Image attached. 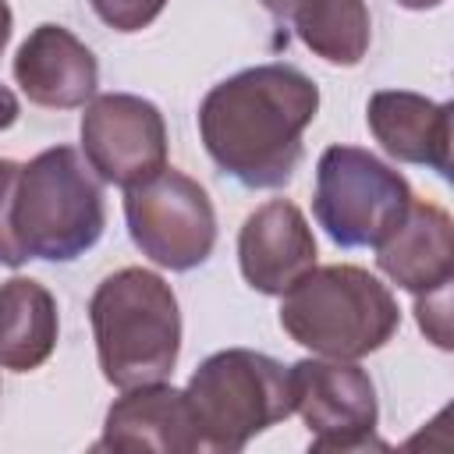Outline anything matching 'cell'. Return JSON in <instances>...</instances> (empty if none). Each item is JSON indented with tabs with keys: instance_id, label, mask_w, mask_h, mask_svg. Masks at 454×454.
I'll return each mask as SVG.
<instances>
[{
	"instance_id": "1",
	"label": "cell",
	"mask_w": 454,
	"mask_h": 454,
	"mask_svg": "<svg viewBox=\"0 0 454 454\" xmlns=\"http://www.w3.org/2000/svg\"><path fill=\"white\" fill-rule=\"evenodd\" d=\"M319 114V85L294 64H255L216 82L199 106L209 160L245 188H280L305 156V128Z\"/></svg>"
},
{
	"instance_id": "2",
	"label": "cell",
	"mask_w": 454,
	"mask_h": 454,
	"mask_svg": "<svg viewBox=\"0 0 454 454\" xmlns=\"http://www.w3.org/2000/svg\"><path fill=\"white\" fill-rule=\"evenodd\" d=\"M89 323L103 380L117 390L167 380L181 355L174 287L142 266L103 277L89 298Z\"/></svg>"
},
{
	"instance_id": "3",
	"label": "cell",
	"mask_w": 454,
	"mask_h": 454,
	"mask_svg": "<svg viewBox=\"0 0 454 454\" xmlns=\"http://www.w3.org/2000/svg\"><path fill=\"white\" fill-rule=\"evenodd\" d=\"M284 333L323 358L358 362L380 351L401 326L390 287L362 266H312L280 294Z\"/></svg>"
},
{
	"instance_id": "4",
	"label": "cell",
	"mask_w": 454,
	"mask_h": 454,
	"mask_svg": "<svg viewBox=\"0 0 454 454\" xmlns=\"http://www.w3.org/2000/svg\"><path fill=\"white\" fill-rule=\"evenodd\" d=\"M11 223L25 259L46 262H74L103 238V184L78 149L53 145L21 163Z\"/></svg>"
},
{
	"instance_id": "5",
	"label": "cell",
	"mask_w": 454,
	"mask_h": 454,
	"mask_svg": "<svg viewBox=\"0 0 454 454\" xmlns=\"http://www.w3.org/2000/svg\"><path fill=\"white\" fill-rule=\"evenodd\" d=\"M199 450L238 454L252 436L294 411L291 372L252 348H223L199 362L184 387Z\"/></svg>"
},
{
	"instance_id": "6",
	"label": "cell",
	"mask_w": 454,
	"mask_h": 454,
	"mask_svg": "<svg viewBox=\"0 0 454 454\" xmlns=\"http://www.w3.org/2000/svg\"><path fill=\"white\" fill-rule=\"evenodd\" d=\"M415 202L411 184L358 145H330L316 163V223L340 248H376Z\"/></svg>"
},
{
	"instance_id": "7",
	"label": "cell",
	"mask_w": 454,
	"mask_h": 454,
	"mask_svg": "<svg viewBox=\"0 0 454 454\" xmlns=\"http://www.w3.org/2000/svg\"><path fill=\"white\" fill-rule=\"evenodd\" d=\"M124 223L135 248L174 273L202 266L216 248V209L206 188L174 167L124 188Z\"/></svg>"
},
{
	"instance_id": "8",
	"label": "cell",
	"mask_w": 454,
	"mask_h": 454,
	"mask_svg": "<svg viewBox=\"0 0 454 454\" xmlns=\"http://www.w3.org/2000/svg\"><path fill=\"white\" fill-rule=\"evenodd\" d=\"M294 411L312 433V450H365L376 440L380 404L372 376L348 358H301L291 369Z\"/></svg>"
},
{
	"instance_id": "9",
	"label": "cell",
	"mask_w": 454,
	"mask_h": 454,
	"mask_svg": "<svg viewBox=\"0 0 454 454\" xmlns=\"http://www.w3.org/2000/svg\"><path fill=\"white\" fill-rule=\"evenodd\" d=\"M82 153L106 184L131 188L167 167V121L135 92H103L85 103Z\"/></svg>"
},
{
	"instance_id": "10",
	"label": "cell",
	"mask_w": 454,
	"mask_h": 454,
	"mask_svg": "<svg viewBox=\"0 0 454 454\" xmlns=\"http://www.w3.org/2000/svg\"><path fill=\"white\" fill-rule=\"evenodd\" d=\"M316 238L305 213L287 199H270L252 209L238 231V266L252 291L284 294L316 266Z\"/></svg>"
},
{
	"instance_id": "11",
	"label": "cell",
	"mask_w": 454,
	"mask_h": 454,
	"mask_svg": "<svg viewBox=\"0 0 454 454\" xmlns=\"http://www.w3.org/2000/svg\"><path fill=\"white\" fill-rule=\"evenodd\" d=\"M14 82L35 106L74 110L96 96L99 60L71 28L43 21L14 53Z\"/></svg>"
},
{
	"instance_id": "12",
	"label": "cell",
	"mask_w": 454,
	"mask_h": 454,
	"mask_svg": "<svg viewBox=\"0 0 454 454\" xmlns=\"http://www.w3.org/2000/svg\"><path fill=\"white\" fill-rule=\"evenodd\" d=\"M96 450H153V454H192L199 450V433L184 401V390L156 380L128 387L103 419V436Z\"/></svg>"
},
{
	"instance_id": "13",
	"label": "cell",
	"mask_w": 454,
	"mask_h": 454,
	"mask_svg": "<svg viewBox=\"0 0 454 454\" xmlns=\"http://www.w3.org/2000/svg\"><path fill=\"white\" fill-rule=\"evenodd\" d=\"M376 266L408 294L426 298L454 280V220L436 202H411L404 220L376 245Z\"/></svg>"
},
{
	"instance_id": "14",
	"label": "cell",
	"mask_w": 454,
	"mask_h": 454,
	"mask_svg": "<svg viewBox=\"0 0 454 454\" xmlns=\"http://www.w3.org/2000/svg\"><path fill=\"white\" fill-rule=\"evenodd\" d=\"M365 124L387 156L450 177V103L408 89H380L369 96Z\"/></svg>"
},
{
	"instance_id": "15",
	"label": "cell",
	"mask_w": 454,
	"mask_h": 454,
	"mask_svg": "<svg viewBox=\"0 0 454 454\" xmlns=\"http://www.w3.org/2000/svg\"><path fill=\"white\" fill-rule=\"evenodd\" d=\"M57 298L32 277L0 284V369L32 372L57 348Z\"/></svg>"
},
{
	"instance_id": "16",
	"label": "cell",
	"mask_w": 454,
	"mask_h": 454,
	"mask_svg": "<svg viewBox=\"0 0 454 454\" xmlns=\"http://www.w3.org/2000/svg\"><path fill=\"white\" fill-rule=\"evenodd\" d=\"M298 39L337 67H355L369 53L372 18L365 0H301L291 14Z\"/></svg>"
},
{
	"instance_id": "17",
	"label": "cell",
	"mask_w": 454,
	"mask_h": 454,
	"mask_svg": "<svg viewBox=\"0 0 454 454\" xmlns=\"http://www.w3.org/2000/svg\"><path fill=\"white\" fill-rule=\"evenodd\" d=\"M89 4L96 18L114 32H142L167 7V0H89Z\"/></svg>"
},
{
	"instance_id": "18",
	"label": "cell",
	"mask_w": 454,
	"mask_h": 454,
	"mask_svg": "<svg viewBox=\"0 0 454 454\" xmlns=\"http://www.w3.org/2000/svg\"><path fill=\"white\" fill-rule=\"evenodd\" d=\"M18 174H21V163L14 160H0V266H21L28 262L18 238H14V223H11V213H14V192H18Z\"/></svg>"
},
{
	"instance_id": "19",
	"label": "cell",
	"mask_w": 454,
	"mask_h": 454,
	"mask_svg": "<svg viewBox=\"0 0 454 454\" xmlns=\"http://www.w3.org/2000/svg\"><path fill=\"white\" fill-rule=\"evenodd\" d=\"M415 316H419L422 333L436 348H443V351L454 348V340H450V287L436 291V294H426V298H415Z\"/></svg>"
},
{
	"instance_id": "20",
	"label": "cell",
	"mask_w": 454,
	"mask_h": 454,
	"mask_svg": "<svg viewBox=\"0 0 454 454\" xmlns=\"http://www.w3.org/2000/svg\"><path fill=\"white\" fill-rule=\"evenodd\" d=\"M18 114H21V103H18V96L0 82V131H7L14 121H18Z\"/></svg>"
},
{
	"instance_id": "21",
	"label": "cell",
	"mask_w": 454,
	"mask_h": 454,
	"mask_svg": "<svg viewBox=\"0 0 454 454\" xmlns=\"http://www.w3.org/2000/svg\"><path fill=\"white\" fill-rule=\"evenodd\" d=\"M259 4H262L277 21H291V14L298 11V4H301V0H259Z\"/></svg>"
},
{
	"instance_id": "22",
	"label": "cell",
	"mask_w": 454,
	"mask_h": 454,
	"mask_svg": "<svg viewBox=\"0 0 454 454\" xmlns=\"http://www.w3.org/2000/svg\"><path fill=\"white\" fill-rule=\"evenodd\" d=\"M11 28H14L11 4H7V0H0V53H4V50H7V43H11Z\"/></svg>"
},
{
	"instance_id": "23",
	"label": "cell",
	"mask_w": 454,
	"mask_h": 454,
	"mask_svg": "<svg viewBox=\"0 0 454 454\" xmlns=\"http://www.w3.org/2000/svg\"><path fill=\"white\" fill-rule=\"evenodd\" d=\"M401 7H408V11H433V7H440L443 0H397Z\"/></svg>"
}]
</instances>
